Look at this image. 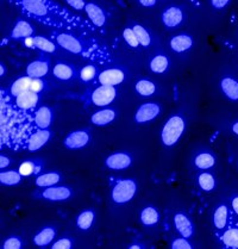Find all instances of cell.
Returning a JSON list of instances; mask_svg holds the SVG:
<instances>
[{
    "mask_svg": "<svg viewBox=\"0 0 238 249\" xmlns=\"http://www.w3.org/2000/svg\"><path fill=\"white\" fill-rule=\"evenodd\" d=\"M121 36H123V39L126 42V44H128L129 47H131L132 49H138L139 47H142L138 38H137L136 34H135L134 29H132V26H126L123 30Z\"/></svg>",
    "mask_w": 238,
    "mask_h": 249,
    "instance_id": "obj_38",
    "label": "cell"
},
{
    "mask_svg": "<svg viewBox=\"0 0 238 249\" xmlns=\"http://www.w3.org/2000/svg\"><path fill=\"white\" fill-rule=\"evenodd\" d=\"M217 159L213 153L211 152H202L198 153L193 159V163L200 171H208L216 166Z\"/></svg>",
    "mask_w": 238,
    "mask_h": 249,
    "instance_id": "obj_25",
    "label": "cell"
},
{
    "mask_svg": "<svg viewBox=\"0 0 238 249\" xmlns=\"http://www.w3.org/2000/svg\"><path fill=\"white\" fill-rule=\"evenodd\" d=\"M137 193V182L135 179H119L111 189V199L115 204L124 205L131 202Z\"/></svg>",
    "mask_w": 238,
    "mask_h": 249,
    "instance_id": "obj_4",
    "label": "cell"
},
{
    "mask_svg": "<svg viewBox=\"0 0 238 249\" xmlns=\"http://www.w3.org/2000/svg\"><path fill=\"white\" fill-rule=\"evenodd\" d=\"M68 5L75 11H84L86 7V0H65Z\"/></svg>",
    "mask_w": 238,
    "mask_h": 249,
    "instance_id": "obj_44",
    "label": "cell"
},
{
    "mask_svg": "<svg viewBox=\"0 0 238 249\" xmlns=\"http://www.w3.org/2000/svg\"><path fill=\"white\" fill-rule=\"evenodd\" d=\"M33 78L30 76H22V78H18L13 81L11 87H10V94L12 95L13 98L19 95L20 93L25 91H30V85Z\"/></svg>",
    "mask_w": 238,
    "mask_h": 249,
    "instance_id": "obj_35",
    "label": "cell"
},
{
    "mask_svg": "<svg viewBox=\"0 0 238 249\" xmlns=\"http://www.w3.org/2000/svg\"><path fill=\"white\" fill-rule=\"evenodd\" d=\"M51 38L56 42L61 49L70 54L79 55L85 59L97 61L99 63L108 62L111 60L107 50L104 47L99 46L91 39L75 35L73 31L55 30L51 33Z\"/></svg>",
    "mask_w": 238,
    "mask_h": 249,
    "instance_id": "obj_2",
    "label": "cell"
},
{
    "mask_svg": "<svg viewBox=\"0 0 238 249\" xmlns=\"http://www.w3.org/2000/svg\"><path fill=\"white\" fill-rule=\"evenodd\" d=\"M197 182H198V186H199L200 189L206 193L213 192V191L216 190V186H217L216 178H214L213 174L210 173V172H203V173L198 174Z\"/></svg>",
    "mask_w": 238,
    "mask_h": 249,
    "instance_id": "obj_33",
    "label": "cell"
},
{
    "mask_svg": "<svg viewBox=\"0 0 238 249\" xmlns=\"http://www.w3.org/2000/svg\"><path fill=\"white\" fill-rule=\"evenodd\" d=\"M132 29H134L135 34H136L137 38H138L139 43L143 48H148L152 46V36H150L149 31L144 28V26L141 25V24L135 23L132 25Z\"/></svg>",
    "mask_w": 238,
    "mask_h": 249,
    "instance_id": "obj_37",
    "label": "cell"
},
{
    "mask_svg": "<svg viewBox=\"0 0 238 249\" xmlns=\"http://www.w3.org/2000/svg\"><path fill=\"white\" fill-rule=\"evenodd\" d=\"M50 71V60L46 56H41L38 59L31 61L26 66V75L30 78L42 79L48 75Z\"/></svg>",
    "mask_w": 238,
    "mask_h": 249,
    "instance_id": "obj_15",
    "label": "cell"
},
{
    "mask_svg": "<svg viewBox=\"0 0 238 249\" xmlns=\"http://www.w3.org/2000/svg\"><path fill=\"white\" fill-rule=\"evenodd\" d=\"M170 61L165 54H156L149 61V68L154 74H163L168 71Z\"/></svg>",
    "mask_w": 238,
    "mask_h": 249,
    "instance_id": "obj_28",
    "label": "cell"
},
{
    "mask_svg": "<svg viewBox=\"0 0 238 249\" xmlns=\"http://www.w3.org/2000/svg\"><path fill=\"white\" fill-rule=\"evenodd\" d=\"M185 20L184 10L178 5H171L161 13V22H162L165 28L173 30L181 25Z\"/></svg>",
    "mask_w": 238,
    "mask_h": 249,
    "instance_id": "obj_10",
    "label": "cell"
},
{
    "mask_svg": "<svg viewBox=\"0 0 238 249\" xmlns=\"http://www.w3.org/2000/svg\"><path fill=\"white\" fill-rule=\"evenodd\" d=\"M51 139V131L49 129H37L25 140V148L29 152H36L43 148Z\"/></svg>",
    "mask_w": 238,
    "mask_h": 249,
    "instance_id": "obj_14",
    "label": "cell"
},
{
    "mask_svg": "<svg viewBox=\"0 0 238 249\" xmlns=\"http://www.w3.org/2000/svg\"><path fill=\"white\" fill-rule=\"evenodd\" d=\"M129 248H130V249H141V248H143V246H141V245H131V246H129Z\"/></svg>",
    "mask_w": 238,
    "mask_h": 249,
    "instance_id": "obj_51",
    "label": "cell"
},
{
    "mask_svg": "<svg viewBox=\"0 0 238 249\" xmlns=\"http://www.w3.org/2000/svg\"><path fill=\"white\" fill-rule=\"evenodd\" d=\"M118 95V91L115 86H104L100 85L94 89L91 93L92 104L98 107H107L112 104Z\"/></svg>",
    "mask_w": 238,
    "mask_h": 249,
    "instance_id": "obj_5",
    "label": "cell"
},
{
    "mask_svg": "<svg viewBox=\"0 0 238 249\" xmlns=\"http://www.w3.org/2000/svg\"><path fill=\"white\" fill-rule=\"evenodd\" d=\"M104 163L111 171H124L131 166L132 156L126 152H116L108 155Z\"/></svg>",
    "mask_w": 238,
    "mask_h": 249,
    "instance_id": "obj_12",
    "label": "cell"
},
{
    "mask_svg": "<svg viewBox=\"0 0 238 249\" xmlns=\"http://www.w3.org/2000/svg\"><path fill=\"white\" fill-rule=\"evenodd\" d=\"M126 79L125 71L120 68H107L102 71L98 75L97 81L99 85L104 86H119L123 84Z\"/></svg>",
    "mask_w": 238,
    "mask_h": 249,
    "instance_id": "obj_11",
    "label": "cell"
},
{
    "mask_svg": "<svg viewBox=\"0 0 238 249\" xmlns=\"http://www.w3.org/2000/svg\"><path fill=\"white\" fill-rule=\"evenodd\" d=\"M60 181H61V174L59 172H48V173H43L37 176L35 184L37 187L46 189V187L57 185Z\"/></svg>",
    "mask_w": 238,
    "mask_h": 249,
    "instance_id": "obj_31",
    "label": "cell"
},
{
    "mask_svg": "<svg viewBox=\"0 0 238 249\" xmlns=\"http://www.w3.org/2000/svg\"><path fill=\"white\" fill-rule=\"evenodd\" d=\"M117 118V111L111 107H102L91 116V123L95 126H106Z\"/></svg>",
    "mask_w": 238,
    "mask_h": 249,
    "instance_id": "obj_20",
    "label": "cell"
},
{
    "mask_svg": "<svg viewBox=\"0 0 238 249\" xmlns=\"http://www.w3.org/2000/svg\"><path fill=\"white\" fill-rule=\"evenodd\" d=\"M11 163H12L11 159L7 158L6 155H1V156H0V169H1V171L6 169L7 167L11 165Z\"/></svg>",
    "mask_w": 238,
    "mask_h": 249,
    "instance_id": "obj_46",
    "label": "cell"
},
{
    "mask_svg": "<svg viewBox=\"0 0 238 249\" xmlns=\"http://www.w3.org/2000/svg\"><path fill=\"white\" fill-rule=\"evenodd\" d=\"M135 91L138 95H141L143 98H149L153 97L157 91V87L156 84L153 83L152 80H148V79H139L135 84Z\"/></svg>",
    "mask_w": 238,
    "mask_h": 249,
    "instance_id": "obj_30",
    "label": "cell"
},
{
    "mask_svg": "<svg viewBox=\"0 0 238 249\" xmlns=\"http://www.w3.org/2000/svg\"><path fill=\"white\" fill-rule=\"evenodd\" d=\"M231 210L235 213V216L238 217V195L232 197L231 199Z\"/></svg>",
    "mask_w": 238,
    "mask_h": 249,
    "instance_id": "obj_47",
    "label": "cell"
},
{
    "mask_svg": "<svg viewBox=\"0 0 238 249\" xmlns=\"http://www.w3.org/2000/svg\"><path fill=\"white\" fill-rule=\"evenodd\" d=\"M231 0H211V5L214 10H223L230 4Z\"/></svg>",
    "mask_w": 238,
    "mask_h": 249,
    "instance_id": "obj_45",
    "label": "cell"
},
{
    "mask_svg": "<svg viewBox=\"0 0 238 249\" xmlns=\"http://www.w3.org/2000/svg\"><path fill=\"white\" fill-rule=\"evenodd\" d=\"M73 248V241L68 237L59 238L56 242L51 243V249H70Z\"/></svg>",
    "mask_w": 238,
    "mask_h": 249,
    "instance_id": "obj_42",
    "label": "cell"
},
{
    "mask_svg": "<svg viewBox=\"0 0 238 249\" xmlns=\"http://www.w3.org/2000/svg\"><path fill=\"white\" fill-rule=\"evenodd\" d=\"M39 103V95L33 91H25L15 97V107L19 111H31L37 107Z\"/></svg>",
    "mask_w": 238,
    "mask_h": 249,
    "instance_id": "obj_16",
    "label": "cell"
},
{
    "mask_svg": "<svg viewBox=\"0 0 238 249\" xmlns=\"http://www.w3.org/2000/svg\"><path fill=\"white\" fill-rule=\"evenodd\" d=\"M99 73V67L94 63H89V65H85L79 71V79L85 84L91 83L95 78H98Z\"/></svg>",
    "mask_w": 238,
    "mask_h": 249,
    "instance_id": "obj_36",
    "label": "cell"
},
{
    "mask_svg": "<svg viewBox=\"0 0 238 249\" xmlns=\"http://www.w3.org/2000/svg\"><path fill=\"white\" fill-rule=\"evenodd\" d=\"M34 41H35L36 49H38L43 54H55L57 48H60L54 39L44 36H34Z\"/></svg>",
    "mask_w": 238,
    "mask_h": 249,
    "instance_id": "obj_29",
    "label": "cell"
},
{
    "mask_svg": "<svg viewBox=\"0 0 238 249\" xmlns=\"http://www.w3.org/2000/svg\"><path fill=\"white\" fill-rule=\"evenodd\" d=\"M170 247L173 249H192L193 245L187 240L186 237L181 236L179 238H175V240L171 242Z\"/></svg>",
    "mask_w": 238,
    "mask_h": 249,
    "instance_id": "obj_41",
    "label": "cell"
},
{
    "mask_svg": "<svg viewBox=\"0 0 238 249\" xmlns=\"http://www.w3.org/2000/svg\"><path fill=\"white\" fill-rule=\"evenodd\" d=\"M173 222L180 236L190 238L194 235V227L187 214L184 213H176L173 217Z\"/></svg>",
    "mask_w": 238,
    "mask_h": 249,
    "instance_id": "obj_19",
    "label": "cell"
},
{
    "mask_svg": "<svg viewBox=\"0 0 238 249\" xmlns=\"http://www.w3.org/2000/svg\"><path fill=\"white\" fill-rule=\"evenodd\" d=\"M94 219H95V213L92 209H87V210L81 211L79 213V216L76 217V227L79 228L80 230L83 231H87L89 230L93 226L94 223Z\"/></svg>",
    "mask_w": 238,
    "mask_h": 249,
    "instance_id": "obj_32",
    "label": "cell"
},
{
    "mask_svg": "<svg viewBox=\"0 0 238 249\" xmlns=\"http://www.w3.org/2000/svg\"><path fill=\"white\" fill-rule=\"evenodd\" d=\"M231 131H232V134H235V135H236V136H238V121L234 122V123H232Z\"/></svg>",
    "mask_w": 238,
    "mask_h": 249,
    "instance_id": "obj_49",
    "label": "cell"
},
{
    "mask_svg": "<svg viewBox=\"0 0 238 249\" xmlns=\"http://www.w3.org/2000/svg\"><path fill=\"white\" fill-rule=\"evenodd\" d=\"M161 111H162V107L157 103H143L135 112V122L138 124L149 123V122L155 121L161 115Z\"/></svg>",
    "mask_w": 238,
    "mask_h": 249,
    "instance_id": "obj_6",
    "label": "cell"
},
{
    "mask_svg": "<svg viewBox=\"0 0 238 249\" xmlns=\"http://www.w3.org/2000/svg\"><path fill=\"white\" fill-rule=\"evenodd\" d=\"M5 71H6V70H5V65L1 62L0 63V76H1V78L5 76Z\"/></svg>",
    "mask_w": 238,
    "mask_h": 249,
    "instance_id": "obj_50",
    "label": "cell"
},
{
    "mask_svg": "<svg viewBox=\"0 0 238 249\" xmlns=\"http://www.w3.org/2000/svg\"><path fill=\"white\" fill-rule=\"evenodd\" d=\"M17 7L23 16L29 19L55 29L65 31L92 33L94 26L89 20L68 11L52 0H9Z\"/></svg>",
    "mask_w": 238,
    "mask_h": 249,
    "instance_id": "obj_1",
    "label": "cell"
},
{
    "mask_svg": "<svg viewBox=\"0 0 238 249\" xmlns=\"http://www.w3.org/2000/svg\"><path fill=\"white\" fill-rule=\"evenodd\" d=\"M139 219L144 227H154L160 221V213L155 206L148 205L142 209L141 213H139Z\"/></svg>",
    "mask_w": 238,
    "mask_h": 249,
    "instance_id": "obj_27",
    "label": "cell"
},
{
    "mask_svg": "<svg viewBox=\"0 0 238 249\" xmlns=\"http://www.w3.org/2000/svg\"><path fill=\"white\" fill-rule=\"evenodd\" d=\"M84 11L86 12L88 20L92 23V25H93L94 28H104L107 19L102 7H100L98 4L91 1L87 2Z\"/></svg>",
    "mask_w": 238,
    "mask_h": 249,
    "instance_id": "obj_17",
    "label": "cell"
},
{
    "mask_svg": "<svg viewBox=\"0 0 238 249\" xmlns=\"http://www.w3.org/2000/svg\"><path fill=\"white\" fill-rule=\"evenodd\" d=\"M22 174L19 171H13V169H4L0 172V184L2 186H16L22 182Z\"/></svg>",
    "mask_w": 238,
    "mask_h": 249,
    "instance_id": "obj_34",
    "label": "cell"
},
{
    "mask_svg": "<svg viewBox=\"0 0 238 249\" xmlns=\"http://www.w3.org/2000/svg\"><path fill=\"white\" fill-rule=\"evenodd\" d=\"M52 123V111L49 107H39L34 113V124L37 129H49Z\"/></svg>",
    "mask_w": 238,
    "mask_h": 249,
    "instance_id": "obj_22",
    "label": "cell"
},
{
    "mask_svg": "<svg viewBox=\"0 0 238 249\" xmlns=\"http://www.w3.org/2000/svg\"><path fill=\"white\" fill-rule=\"evenodd\" d=\"M193 44H194V38L188 34H179L169 39V48L176 54L188 52L193 48Z\"/></svg>",
    "mask_w": 238,
    "mask_h": 249,
    "instance_id": "obj_18",
    "label": "cell"
},
{
    "mask_svg": "<svg viewBox=\"0 0 238 249\" xmlns=\"http://www.w3.org/2000/svg\"><path fill=\"white\" fill-rule=\"evenodd\" d=\"M186 129V121L182 115L170 116L163 124L160 134L161 143L167 148H171L180 141Z\"/></svg>",
    "mask_w": 238,
    "mask_h": 249,
    "instance_id": "obj_3",
    "label": "cell"
},
{
    "mask_svg": "<svg viewBox=\"0 0 238 249\" xmlns=\"http://www.w3.org/2000/svg\"><path fill=\"white\" fill-rule=\"evenodd\" d=\"M73 196V191L68 186H60V185H54V186L46 187L43 191L38 193V197L49 202H66L70 199Z\"/></svg>",
    "mask_w": 238,
    "mask_h": 249,
    "instance_id": "obj_9",
    "label": "cell"
},
{
    "mask_svg": "<svg viewBox=\"0 0 238 249\" xmlns=\"http://www.w3.org/2000/svg\"><path fill=\"white\" fill-rule=\"evenodd\" d=\"M221 93L231 102H238V80L232 76H224L219 83Z\"/></svg>",
    "mask_w": 238,
    "mask_h": 249,
    "instance_id": "obj_21",
    "label": "cell"
},
{
    "mask_svg": "<svg viewBox=\"0 0 238 249\" xmlns=\"http://www.w3.org/2000/svg\"><path fill=\"white\" fill-rule=\"evenodd\" d=\"M217 236H218L219 242L224 248L238 249V222L235 219L234 213H232V216L225 230Z\"/></svg>",
    "mask_w": 238,
    "mask_h": 249,
    "instance_id": "obj_8",
    "label": "cell"
},
{
    "mask_svg": "<svg viewBox=\"0 0 238 249\" xmlns=\"http://www.w3.org/2000/svg\"><path fill=\"white\" fill-rule=\"evenodd\" d=\"M137 1H138L143 7H147V9H149V7L155 6L156 2H157V0H137Z\"/></svg>",
    "mask_w": 238,
    "mask_h": 249,
    "instance_id": "obj_48",
    "label": "cell"
},
{
    "mask_svg": "<svg viewBox=\"0 0 238 249\" xmlns=\"http://www.w3.org/2000/svg\"><path fill=\"white\" fill-rule=\"evenodd\" d=\"M2 249H20L23 248V242L19 237L17 236H9L5 238V241L1 245Z\"/></svg>",
    "mask_w": 238,
    "mask_h": 249,
    "instance_id": "obj_40",
    "label": "cell"
},
{
    "mask_svg": "<svg viewBox=\"0 0 238 249\" xmlns=\"http://www.w3.org/2000/svg\"><path fill=\"white\" fill-rule=\"evenodd\" d=\"M56 237V230L52 227H46L34 236V243L37 247H48Z\"/></svg>",
    "mask_w": 238,
    "mask_h": 249,
    "instance_id": "obj_26",
    "label": "cell"
},
{
    "mask_svg": "<svg viewBox=\"0 0 238 249\" xmlns=\"http://www.w3.org/2000/svg\"><path fill=\"white\" fill-rule=\"evenodd\" d=\"M51 71L54 78L61 81H69L75 76V70H74L73 66L67 62H62V61L55 63L52 66Z\"/></svg>",
    "mask_w": 238,
    "mask_h": 249,
    "instance_id": "obj_23",
    "label": "cell"
},
{
    "mask_svg": "<svg viewBox=\"0 0 238 249\" xmlns=\"http://www.w3.org/2000/svg\"><path fill=\"white\" fill-rule=\"evenodd\" d=\"M44 89H46V83H44L42 79L33 78V80H31V85H30V91L39 94Z\"/></svg>",
    "mask_w": 238,
    "mask_h": 249,
    "instance_id": "obj_43",
    "label": "cell"
},
{
    "mask_svg": "<svg viewBox=\"0 0 238 249\" xmlns=\"http://www.w3.org/2000/svg\"><path fill=\"white\" fill-rule=\"evenodd\" d=\"M89 141H91V134H89V131L84 130V129H79V130L69 132L63 139L62 143L66 149L78 150L83 149L86 145H88Z\"/></svg>",
    "mask_w": 238,
    "mask_h": 249,
    "instance_id": "obj_7",
    "label": "cell"
},
{
    "mask_svg": "<svg viewBox=\"0 0 238 249\" xmlns=\"http://www.w3.org/2000/svg\"><path fill=\"white\" fill-rule=\"evenodd\" d=\"M231 216L232 210H230L229 206H227L226 204H219V205L214 209L212 214V222L217 235H219L221 232H223L224 230H225Z\"/></svg>",
    "mask_w": 238,
    "mask_h": 249,
    "instance_id": "obj_13",
    "label": "cell"
},
{
    "mask_svg": "<svg viewBox=\"0 0 238 249\" xmlns=\"http://www.w3.org/2000/svg\"><path fill=\"white\" fill-rule=\"evenodd\" d=\"M34 26L29 23V20L25 19H18L13 25V29L11 31V37L12 39H20V38H28L34 35Z\"/></svg>",
    "mask_w": 238,
    "mask_h": 249,
    "instance_id": "obj_24",
    "label": "cell"
},
{
    "mask_svg": "<svg viewBox=\"0 0 238 249\" xmlns=\"http://www.w3.org/2000/svg\"><path fill=\"white\" fill-rule=\"evenodd\" d=\"M18 171H19V173L22 174L23 177L34 176V174L39 173V166L37 165L36 162H34V161L26 160L20 163Z\"/></svg>",
    "mask_w": 238,
    "mask_h": 249,
    "instance_id": "obj_39",
    "label": "cell"
}]
</instances>
